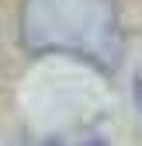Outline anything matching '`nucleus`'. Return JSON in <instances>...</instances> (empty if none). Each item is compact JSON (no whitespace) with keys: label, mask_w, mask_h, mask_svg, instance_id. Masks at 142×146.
I'll return each instance as SVG.
<instances>
[{"label":"nucleus","mask_w":142,"mask_h":146,"mask_svg":"<svg viewBox=\"0 0 142 146\" xmlns=\"http://www.w3.org/2000/svg\"><path fill=\"white\" fill-rule=\"evenodd\" d=\"M21 42L31 52H62L111 73L125 56L118 0H24Z\"/></svg>","instance_id":"obj_1"}]
</instances>
